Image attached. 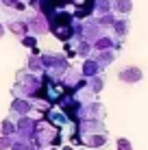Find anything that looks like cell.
<instances>
[{"instance_id": "6da1fadb", "label": "cell", "mask_w": 148, "mask_h": 150, "mask_svg": "<svg viewBox=\"0 0 148 150\" xmlns=\"http://www.w3.org/2000/svg\"><path fill=\"white\" fill-rule=\"evenodd\" d=\"M42 81L44 76H37V74H30L28 70H20L18 76H15V85L11 87V94L13 98H35L42 87Z\"/></svg>"}, {"instance_id": "7a4b0ae2", "label": "cell", "mask_w": 148, "mask_h": 150, "mask_svg": "<svg viewBox=\"0 0 148 150\" xmlns=\"http://www.w3.org/2000/svg\"><path fill=\"white\" fill-rule=\"evenodd\" d=\"M42 63H44V76H48L50 81H61L63 74L72 68L70 59H65V54L61 52H42Z\"/></svg>"}, {"instance_id": "3957f363", "label": "cell", "mask_w": 148, "mask_h": 150, "mask_svg": "<svg viewBox=\"0 0 148 150\" xmlns=\"http://www.w3.org/2000/svg\"><path fill=\"white\" fill-rule=\"evenodd\" d=\"M63 50H65V59H74V57H79V59H89L91 57V44L89 41H85V39H81V37H72L70 41H65L63 44Z\"/></svg>"}, {"instance_id": "277c9868", "label": "cell", "mask_w": 148, "mask_h": 150, "mask_svg": "<svg viewBox=\"0 0 148 150\" xmlns=\"http://www.w3.org/2000/svg\"><path fill=\"white\" fill-rule=\"evenodd\" d=\"M103 35H107V30L100 26L98 20H96V18H87V20L81 22V30H79L76 37H81V39L89 41V44H94V41L98 39V37H103Z\"/></svg>"}, {"instance_id": "5b68a950", "label": "cell", "mask_w": 148, "mask_h": 150, "mask_svg": "<svg viewBox=\"0 0 148 150\" xmlns=\"http://www.w3.org/2000/svg\"><path fill=\"white\" fill-rule=\"evenodd\" d=\"M33 113H37V115H42L39 111H35V107H33V102L28 100V98H13V102H11V111H9V117L15 122L18 117H22V115H33ZM44 117V115H42Z\"/></svg>"}, {"instance_id": "8992f818", "label": "cell", "mask_w": 148, "mask_h": 150, "mask_svg": "<svg viewBox=\"0 0 148 150\" xmlns=\"http://www.w3.org/2000/svg\"><path fill=\"white\" fill-rule=\"evenodd\" d=\"M129 33H131V20L129 18H115L113 26H111V33H109L111 37H113L115 46L122 48V44H124V39L129 37Z\"/></svg>"}, {"instance_id": "52a82bcc", "label": "cell", "mask_w": 148, "mask_h": 150, "mask_svg": "<svg viewBox=\"0 0 148 150\" xmlns=\"http://www.w3.org/2000/svg\"><path fill=\"white\" fill-rule=\"evenodd\" d=\"M26 24H28V35H33V37H39V35L48 33V20H46V15L42 13H35V15H26Z\"/></svg>"}, {"instance_id": "ba28073f", "label": "cell", "mask_w": 148, "mask_h": 150, "mask_svg": "<svg viewBox=\"0 0 148 150\" xmlns=\"http://www.w3.org/2000/svg\"><path fill=\"white\" fill-rule=\"evenodd\" d=\"M44 120H46V122H50L55 128H65V126H72V122H70V117L65 115V111H63V109H59L57 105H55V107H50V109L44 113Z\"/></svg>"}, {"instance_id": "9c48e42d", "label": "cell", "mask_w": 148, "mask_h": 150, "mask_svg": "<svg viewBox=\"0 0 148 150\" xmlns=\"http://www.w3.org/2000/svg\"><path fill=\"white\" fill-rule=\"evenodd\" d=\"M105 115H107V109H105L103 102H98V100L87 102L81 109V120H105Z\"/></svg>"}, {"instance_id": "30bf717a", "label": "cell", "mask_w": 148, "mask_h": 150, "mask_svg": "<svg viewBox=\"0 0 148 150\" xmlns=\"http://www.w3.org/2000/svg\"><path fill=\"white\" fill-rule=\"evenodd\" d=\"M35 122L30 115H22L15 120V137H22V139H30L33 137V131H35Z\"/></svg>"}, {"instance_id": "8fae6325", "label": "cell", "mask_w": 148, "mask_h": 150, "mask_svg": "<svg viewBox=\"0 0 148 150\" xmlns=\"http://www.w3.org/2000/svg\"><path fill=\"white\" fill-rule=\"evenodd\" d=\"M118 57H120V50H115V48H109V50H91V59H94L103 70L109 68Z\"/></svg>"}, {"instance_id": "7c38bea8", "label": "cell", "mask_w": 148, "mask_h": 150, "mask_svg": "<svg viewBox=\"0 0 148 150\" xmlns=\"http://www.w3.org/2000/svg\"><path fill=\"white\" fill-rule=\"evenodd\" d=\"M81 144H83L85 148H105L107 144H109V135L107 133H87V135H81Z\"/></svg>"}, {"instance_id": "4fadbf2b", "label": "cell", "mask_w": 148, "mask_h": 150, "mask_svg": "<svg viewBox=\"0 0 148 150\" xmlns=\"http://www.w3.org/2000/svg\"><path fill=\"white\" fill-rule=\"evenodd\" d=\"M79 135H87V133H107L105 120H81L76 124Z\"/></svg>"}, {"instance_id": "5bb4252c", "label": "cell", "mask_w": 148, "mask_h": 150, "mask_svg": "<svg viewBox=\"0 0 148 150\" xmlns=\"http://www.w3.org/2000/svg\"><path fill=\"white\" fill-rule=\"evenodd\" d=\"M118 79L122 83L135 85V83H140L142 79H144V72H142V68H137V65H126V68H122L118 72Z\"/></svg>"}, {"instance_id": "9a60e30c", "label": "cell", "mask_w": 148, "mask_h": 150, "mask_svg": "<svg viewBox=\"0 0 148 150\" xmlns=\"http://www.w3.org/2000/svg\"><path fill=\"white\" fill-rule=\"evenodd\" d=\"M4 26H7V30L13 33L18 39H22V37L28 35V24H26L24 18H9L7 22H4Z\"/></svg>"}, {"instance_id": "2e32d148", "label": "cell", "mask_w": 148, "mask_h": 150, "mask_svg": "<svg viewBox=\"0 0 148 150\" xmlns=\"http://www.w3.org/2000/svg\"><path fill=\"white\" fill-rule=\"evenodd\" d=\"M111 11L118 13L120 18H126L133 11V0H111Z\"/></svg>"}, {"instance_id": "e0dca14e", "label": "cell", "mask_w": 148, "mask_h": 150, "mask_svg": "<svg viewBox=\"0 0 148 150\" xmlns=\"http://www.w3.org/2000/svg\"><path fill=\"white\" fill-rule=\"evenodd\" d=\"M79 70H81V74H83V79H91V76H96V74H103V68H100L91 57L83 61V68H79Z\"/></svg>"}, {"instance_id": "ac0fdd59", "label": "cell", "mask_w": 148, "mask_h": 150, "mask_svg": "<svg viewBox=\"0 0 148 150\" xmlns=\"http://www.w3.org/2000/svg\"><path fill=\"white\" fill-rule=\"evenodd\" d=\"M30 74H37V76H44V63H42V54H28L26 59V68Z\"/></svg>"}, {"instance_id": "d6986e66", "label": "cell", "mask_w": 148, "mask_h": 150, "mask_svg": "<svg viewBox=\"0 0 148 150\" xmlns=\"http://www.w3.org/2000/svg\"><path fill=\"white\" fill-rule=\"evenodd\" d=\"M91 48L94 50H109V48H115V50H120V46H115V41H113V37H111L109 33L107 35H103V37H98L91 44Z\"/></svg>"}, {"instance_id": "ffe728a7", "label": "cell", "mask_w": 148, "mask_h": 150, "mask_svg": "<svg viewBox=\"0 0 148 150\" xmlns=\"http://www.w3.org/2000/svg\"><path fill=\"white\" fill-rule=\"evenodd\" d=\"M105 74H96V76H91V79H87V85H89V89L94 91V94H100V91L105 89Z\"/></svg>"}, {"instance_id": "44dd1931", "label": "cell", "mask_w": 148, "mask_h": 150, "mask_svg": "<svg viewBox=\"0 0 148 150\" xmlns=\"http://www.w3.org/2000/svg\"><path fill=\"white\" fill-rule=\"evenodd\" d=\"M0 135L4 137H15V122L11 117H4L2 122H0Z\"/></svg>"}, {"instance_id": "7402d4cb", "label": "cell", "mask_w": 148, "mask_h": 150, "mask_svg": "<svg viewBox=\"0 0 148 150\" xmlns=\"http://www.w3.org/2000/svg\"><path fill=\"white\" fill-rule=\"evenodd\" d=\"M11 150H35L30 139H22V137H13V146Z\"/></svg>"}, {"instance_id": "603a6c76", "label": "cell", "mask_w": 148, "mask_h": 150, "mask_svg": "<svg viewBox=\"0 0 148 150\" xmlns=\"http://www.w3.org/2000/svg\"><path fill=\"white\" fill-rule=\"evenodd\" d=\"M115 150H133V144L126 137H118L115 139Z\"/></svg>"}, {"instance_id": "cb8c5ba5", "label": "cell", "mask_w": 148, "mask_h": 150, "mask_svg": "<svg viewBox=\"0 0 148 150\" xmlns=\"http://www.w3.org/2000/svg\"><path fill=\"white\" fill-rule=\"evenodd\" d=\"M20 41H22V46H26V48H30V50L37 48V37H33V35H26V37H22Z\"/></svg>"}, {"instance_id": "d4e9b609", "label": "cell", "mask_w": 148, "mask_h": 150, "mask_svg": "<svg viewBox=\"0 0 148 150\" xmlns=\"http://www.w3.org/2000/svg\"><path fill=\"white\" fill-rule=\"evenodd\" d=\"M11 146H13V137L0 135V150H11Z\"/></svg>"}, {"instance_id": "484cf974", "label": "cell", "mask_w": 148, "mask_h": 150, "mask_svg": "<svg viewBox=\"0 0 148 150\" xmlns=\"http://www.w3.org/2000/svg\"><path fill=\"white\" fill-rule=\"evenodd\" d=\"M4 33H7V26H4V22L0 20V37H4Z\"/></svg>"}, {"instance_id": "4316f807", "label": "cell", "mask_w": 148, "mask_h": 150, "mask_svg": "<svg viewBox=\"0 0 148 150\" xmlns=\"http://www.w3.org/2000/svg\"><path fill=\"white\" fill-rule=\"evenodd\" d=\"M61 150H74V146H61Z\"/></svg>"}, {"instance_id": "83f0119b", "label": "cell", "mask_w": 148, "mask_h": 150, "mask_svg": "<svg viewBox=\"0 0 148 150\" xmlns=\"http://www.w3.org/2000/svg\"><path fill=\"white\" fill-rule=\"evenodd\" d=\"M48 150H61V148H48Z\"/></svg>"}, {"instance_id": "f1b7e54d", "label": "cell", "mask_w": 148, "mask_h": 150, "mask_svg": "<svg viewBox=\"0 0 148 150\" xmlns=\"http://www.w3.org/2000/svg\"><path fill=\"white\" fill-rule=\"evenodd\" d=\"M81 150H87V148H81Z\"/></svg>"}, {"instance_id": "f546056e", "label": "cell", "mask_w": 148, "mask_h": 150, "mask_svg": "<svg viewBox=\"0 0 148 150\" xmlns=\"http://www.w3.org/2000/svg\"><path fill=\"white\" fill-rule=\"evenodd\" d=\"M35 150H42V148H35Z\"/></svg>"}]
</instances>
